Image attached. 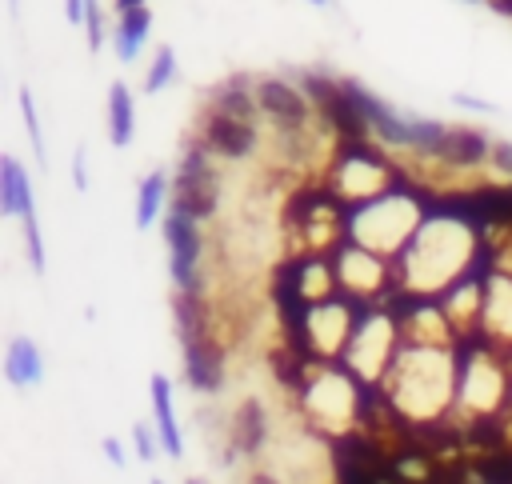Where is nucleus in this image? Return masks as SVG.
Wrapping results in <instances>:
<instances>
[{
  "label": "nucleus",
  "mask_w": 512,
  "mask_h": 484,
  "mask_svg": "<svg viewBox=\"0 0 512 484\" xmlns=\"http://www.w3.org/2000/svg\"><path fill=\"white\" fill-rule=\"evenodd\" d=\"M216 204H220V176L212 168V152L196 140L180 160L176 188H172V208L192 216V220H204V216L216 212Z\"/></svg>",
  "instance_id": "1"
},
{
  "label": "nucleus",
  "mask_w": 512,
  "mask_h": 484,
  "mask_svg": "<svg viewBox=\"0 0 512 484\" xmlns=\"http://www.w3.org/2000/svg\"><path fill=\"white\" fill-rule=\"evenodd\" d=\"M200 220L184 216V212H168L164 216V240L172 252V280L180 292L200 296Z\"/></svg>",
  "instance_id": "2"
},
{
  "label": "nucleus",
  "mask_w": 512,
  "mask_h": 484,
  "mask_svg": "<svg viewBox=\"0 0 512 484\" xmlns=\"http://www.w3.org/2000/svg\"><path fill=\"white\" fill-rule=\"evenodd\" d=\"M256 140H260L256 120H248V116H232V112H220V108L208 104L204 124H200V144H204L212 156L244 160V156H252Z\"/></svg>",
  "instance_id": "3"
},
{
  "label": "nucleus",
  "mask_w": 512,
  "mask_h": 484,
  "mask_svg": "<svg viewBox=\"0 0 512 484\" xmlns=\"http://www.w3.org/2000/svg\"><path fill=\"white\" fill-rule=\"evenodd\" d=\"M492 156V140L488 132H476V128H448L440 152L432 156L436 164H448V168H476Z\"/></svg>",
  "instance_id": "4"
},
{
  "label": "nucleus",
  "mask_w": 512,
  "mask_h": 484,
  "mask_svg": "<svg viewBox=\"0 0 512 484\" xmlns=\"http://www.w3.org/2000/svg\"><path fill=\"white\" fill-rule=\"evenodd\" d=\"M184 376L192 388L200 392H216L220 380H224V360L212 344V336H196V340H184Z\"/></svg>",
  "instance_id": "5"
},
{
  "label": "nucleus",
  "mask_w": 512,
  "mask_h": 484,
  "mask_svg": "<svg viewBox=\"0 0 512 484\" xmlns=\"http://www.w3.org/2000/svg\"><path fill=\"white\" fill-rule=\"evenodd\" d=\"M152 412H156V432H160V448L176 460L184 452V440H180V424H176V408H172V388H168V376H152Z\"/></svg>",
  "instance_id": "6"
},
{
  "label": "nucleus",
  "mask_w": 512,
  "mask_h": 484,
  "mask_svg": "<svg viewBox=\"0 0 512 484\" xmlns=\"http://www.w3.org/2000/svg\"><path fill=\"white\" fill-rule=\"evenodd\" d=\"M0 212L4 216H28L32 208V184L16 156H0Z\"/></svg>",
  "instance_id": "7"
},
{
  "label": "nucleus",
  "mask_w": 512,
  "mask_h": 484,
  "mask_svg": "<svg viewBox=\"0 0 512 484\" xmlns=\"http://www.w3.org/2000/svg\"><path fill=\"white\" fill-rule=\"evenodd\" d=\"M268 440V416H264V404L260 400H244L236 408V420H232V448L244 452V456H256Z\"/></svg>",
  "instance_id": "8"
},
{
  "label": "nucleus",
  "mask_w": 512,
  "mask_h": 484,
  "mask_svg": "<svg viewBox=\"0 0 512 484\" xmlns=\"http://www.w3.org/2000/svg\"><path fill=\"white\" fill-rule=\"evenodd\" d=\"M4 376L16 388H32L44 380V364H40V348L28 336H16L8 344V360H4Z\"/></svg>",
  "instance_id": "9"
},
{
  "label": "nucleus",
  "mask_w": 512,
  "mask_h": 484,
  "mask_svg": "<svg viewBox=\"0 0 512 484\" xmlns=\"http://www.w3.org/2000/svg\"><path fill=\"white\" fill-rule=\"evenodd\" d=\"M148 28H152V16H148V8H128V12H120V20H116V56L120 60H136L140 56V48H144V40H148Z\"/></svg>",
  "instance_id": "10"
},
{
  "label": "nucleus",
  "mask_w": 512,
  "mask_h": 484,
  "mask_svg": "<svg viewBox=\"0 0 512 484\" xmlns=\"http://www.w3.org/2000/svg\"><path fill=\"white\" fill-rule=\"evenodd\" d=\"M136 132V108H132V92L124 84L108 88V136L116 148H124Z\"/></svg>",
  "instance_id": "11"
},
{
  "label": "nucleus",
  "mask_w": 512,
  "mask_h": 484,
  "mask_svg": "<svg viewBox=\"0 0 512 484\" xmlns=\"http://www.w3.org/2000/svg\"><path fill=\"white\" fill-rule=\"evenodd\" d=\"M164 192H168L164 172H148V176L140 180V196H136V228H152V220L160 216Z\"/></svg>",
  "instance_id": "12"
},
{
  "label": "nucleus",
  "mask_w": 512,
  "mask_h": 484,
  "mask_svg": "<svg viewBox=\"0 0 512 484\" xmlns=\"http://www.w3.org/2000/svg\"><path fill=\"white\" fill-rule=\"evenodd\" d=\"M472 476L476 484H512V448H492V452H480L476 464H472Z\"/></svg>",
  "instance_id": "13"
},
{
  "label": "nucleus",
  "mask_w": 512,
  "mask_h": 484,
  "mask_svg": "<svg viewBox=\"0 0 512 484\" xmlns=\"http://www.w3.org/2000/svg\"><path fill=\"white\" fill-rule=\"evenodd\" d=\"M172 76H176V52H172L168 44H160V52H156V60H152V68H148L144 92H160V88H168Z\"/></svg>",
  "instance_id": "14"
},
{
  "label": "nucleus",
  "mask_w": 512,
  "mask_h": 484,
  "mask_svg": "<svg viewBox=\"0 0 512 484\" xmlns=\"http://www.w3.org/2000/svg\"><path fill=\"white\" fill-rule=\"evenodd\" d=\"M20 112H24V124H28V140H32V152H36V160H44L40 116H36V104H32V92H28V88H20Z\"/></svg>",
  "instance_id": "15"
},
{
  "label": "nucleus",
  "mask_w": 512,
  "mask_h": 484,
  "mask_svg": "<svg viewBox=\"0 0 512 484\" xmlns=\"http://www.w3.org/2000/svg\"><path fill=\"white\" fill-rule=\"evenodd\" d=\"M24 244H28V256H32V272H44V244H40L36 212H28V216H24Z\"/></svg>",
  "instance_id": "16"
},
{
  "label": "nucleus",
  "mask_w": 512,
  "mask_h": 484,
  "mask_svg": "<svg viewBox=\"0 0 512 484\" xmlns=\"http://www.w3.org/2000/svg\"><path fill=\"white\" fill-rule=\"evenodd\" d=\"M84 28H88V48L100 52V44H104V12H100V0H88Z\"/></svg>",
  "instance_id": "17"
},
{
  "label": "nucleus",
  "mask_w": 512,
  "mask_h": 484,
  "mask_svg": "<svg viewBox=\"0 0 512 484\" xmlns=\"http://www.w3.org/2000/svg\"><path fill=\"white\" fill-rule=\"evenodd\" d=\"M132 444H136V456L140 460H152L156 456V440H152L148 424H132Z\"/></svg>",
  "instance_id": "18"
},
{
  "label": "nucleus",
  "mask_w": 512,
  "mask_h": 484,
  "mask_svg": "<svg viewBox=\"0 0 512 484\" xmlns=\"http://www.w3.org/2000/svg\"><path fill=\"white\" fill-rule=\"evenodd\" d=\"M72 184L84 192L88 188V164H84V148H76V156H72Z\"/></svg>",
  "instance_id": "19"
},
{
  "label": "nucleus",
  "mask_w": 512,
  "mask_h": 484,
  "mask_svg": "<svg viewBox=\"0 0 512 484\" xmlns=\"http://www.w3.org/2000/svg\"><path fill=\"white\" fill-rule=\"evenodd\" d=\"M500 172H508L512 176V144H492V156H488Z\"/></svg>",
  "instance_id": "20"
},
{
  "label": "nucleus",
  "mask_w": 512,
  "mask_h": 484,
  "mask_svg": "<svg viewBox=\"0 0 512 484\" xmlns=\"http://www.w3.org/2000/svg\"><path fill=\"white\" fill-rule=\"evenodd\" d=\"M100 448H104V456H108L116 468H124V444H120L116 436H104V444H100Z\"/></svg>",
  "instance_id": "21"
},
{
  "label": "nucleus",
  "mask_w": 512,
  "mask_h": 484,
  "mask_svg": "<svg viewBox=\"0 0 512 484\" xmlns=\"http://www.w3.org/2000/svg\"><path fill=\"white\" fill-rule=\"evenodd\" d=\"M64 12H68V24H84L88 0H64Z\"/></svg>",
  "instance_id": "22"
},
{
  "label": "nucleus",
  "mask_w": 512,
  "mask_h": 484,
  "mask_svg": "<svg viewBox=\"0 0 512 484\" xmlns=\"http://www.w3.org/2000/svg\"><path fill=\"white\" fill-rule=\"evenodd\" d=\"M456 104H464V108H480V112L492 108V104H484V100H476V96H456Z\"/></svg>",
  "instance_id": "23"
},
{
  "label": "nucleus",
  "mask_w": 512,
  "mask_h": 484,
  "mask_svg": "<svg viewBox=\"0 0 512 484\" xmlns=\"http://www.w3.org/2000/svg\"><path fill=\"white\" fill-rule=\"evenodd\" d=\"M128 8H144V0H116V12H128Z\"/></svg>",
  "instance_id": "24"
},
{
  "label": "nucleus",
  "mask_w": 512,
  "mask_h": 484,
  "mask_svg": "<svg viewBox=\"0 0 512 484\" xmlns=\"http://www.w3.org/2000/svg\"><path fill=\"white\" fill-rule=\"evenodd\" d=\"M248 484H280V480H276V476H268V472H256Z\"/></svg>",
  "instance_id": "25"
},
{
  "label": "nucleus",
  "mask_w": 512,
  "mask_h": 484,
  "mask_svg": "<svg viewBox=\"0 0 512 484\" xmlns=\"http://www.w3.org/2000/svg\"><path fill=\"white\" fill-rule=\"evenodd\" d=\"M16 4H20V0H8V8H12V12H16Z\"/></svg>",
  "instance_id": "26"
},
{
  "label": "nucleus",
  "mask_w": 512,
  "mask_h": 484,
  "mask_svg": "<svg viewBox=\"0 0 512 484\" xmlns=\"http://www.w3.org/2000/svg\"><path fill=\"white\" fill-rule=\"evenodd\" d=\"M308 4H328V0H308Z\"/></svg>",
  "instance_id": "27"
},
{
  "label": "nucleus",
  "mask_w": 512,
  "mask_h": 484,
  "mask_svg": "<svg viewBox=\"0 0 512 484\" xmlns=\"http://www.w3.org/2000/svg\"><path fill=\"white\" fill-rule=\"evenodd\" d=\"M152 484H164V480H152Z\"/></svg>",
  "instance_id": "28"
},
{
  "label": "nucleus",
  "mask_w": 512,
  "mask_h": 484,
  "mask_svg": "<svg viewBox=\"0 0 512 484\" xmlns=\"http://www.w3.org/2000/svg\"><path fill=\"white\" fill-rule=\"evenodd\" d=\"M188 484H200V480H188Z\"/></svg>",
  "instance_id": "29"
}]
</instances>
